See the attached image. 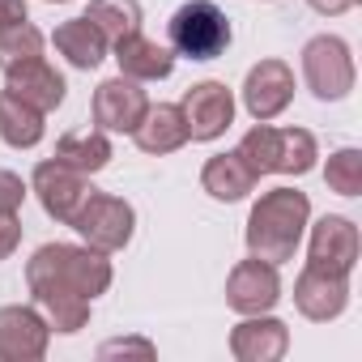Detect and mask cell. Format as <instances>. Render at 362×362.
<instances>
[{
  "mask_svg": "<svg viewBox=\"0 0 362 362\" xmlns=\"http://www.w3.org/2000/svg\"><path fill=\"white\" fill-rule=\"evenodd\" d=\"M86 18L98 26V35L111 47L119 39H128V35L141 30V5H136V0H90V13Z\"/></svg>",
  "mask_w": 362,
  "mask_h": 362,
  "instance_id": "cell-24",
  "label": "cell"
},
{
  "mask_svg": "<svg viewBox=\"0 0 362 362\" xmlns=\"http://www.w3.org/2000/svg\"><path fill=\"white\" fill-rule=\"evenodd\" d=\"M290 98H294V73H290V64H281V60H260V64L247 73V81H243V107H247L252 119H260V124L277 119V115L290 107Z\"/></svg>",
  "mask_w": 362,
  "mask_h": 362,
  "instance_id": "cell-12",
  "label": "cell"
},
{
  "mask_svg": "<svg viewBox=\"0 0 362 362\" xmlns=\"http://www.w3.org/2000/svg\"><path fill=\"white\" fill-rule=\"evenodd\" d=\"M307 5L315 9V13H324V18H341V13H349L358 0H307Z\"/></svg>",
  "mask_w": 362,
  "mask_h": 362,
  "instance_id": "cell-31",
  "label": "cell"
},
{
  "mask_svg": "<svg viewBox=\"0 0 362 362\" xmlns=\"http://www.w3.org/2000/svg\"><path fill=\"white\" fill-rule=\"evenodd\" d=\"M303 77L311 86V94L320 103H337L354 90V56L345 47V39L337 35H320L303 47Z\"/></svg>",
  "mask_w": 362,
  "mask_h": 362,
  "instance_id": "cell-6",
  "label": "cell"
},
{
  "mask_svg": "<svg viewBox=\"0 0 362 362\" xmlns=\"http://www.w3.org/2000/svg\"><path fill=\"white\" fill-rule=\"evenodd\" d=\"M69 226L86 239V247H94V252L111 256V252H124V247H128L132 226H136V214H132V205H128V201L107 197V192H98V188H94Z\"/></svg>",
  "mask_w": 362,
  "mask_h": 362,
  "instance_id": "cell-5",
  "label": "cell"
},
{
  "mask_svg": "<svg viewBox=\"0 0 362 362\" xmlns=\"http://www.w3.org/2000/svg\"><path fill=\"white\" fill-rule=\"evenodd\" d=\"M43 56V35L30 22H13V26H0V69H18L26 60Z\"/></svg>",
  "mask_w": 362,
  "mask_h": 362,
  "instance_id": "cell-25",
  "label": "cell"
},
{
  "mask_svg": "<svg viewBox=\"0 0 362 362\" xmlns=\"http://www.w3.org/2000/svg\"><path fill=\"white\" fill-rule=\"evenodd\" d=\"M149 111V94L132 77H111L94 90V124L103 132H132Z\"/></svg>",
  "mask_w": 362,
  "mask_h": 362,
  "instance_id": "cell-11",
  "label": "cell"
},
{
  "mask_svg": "<svg viewBox=\"0 0 362 362\" xmlns=\"http://www.w3.org/2000/svg\"><path fill=\"white\" fill-rule=\"evenodd\" d=\"M136 145L145 153H175L179 145L188 141V124H184V111H179L175 103H158L145 111V119L132 128Z\"/></svg>",
  "mask_w": 362,
  "mask_h": 362,
  "instance_id": "cell-19",
  "label": "cell"
},
{
  "mask_svg": "<svg viewBox=\"0 0 362 362\" xmlns=\"http://www.w3.org/2000/svg\"><path fill=\"white\" fill-rule=\"evenodd\" d=\"M35 192H39L43 214L69 226L94 188H90V179H86L81 170H73V166H64V162H39V166H35Z\"/></svg>",
  "mask_w": 362,
  "mask_h": 362,
  "instance_id": "cell-7",
  "label": "cell"
},
{
  "mask_svg": "<svg viewBox=\"0 0 362 362\" xmlns=\"http://www.w3.org/2000/svg\"><path fill=\"white\" fill-rule=\"evenodd\" d=\"M281 298V277H277V264L269 260H243L230 269L226 277V303L239 311V315H260V311H273Z\"/></svg>",
  "mask_w": 362,
  "mask_h": 362,
  "instance_id": "cell-10",
  "label": "cell"
},
{
  "mask_svg": "<svg viewBox=\"0 0 362 362\" xmlns=\"http://www.w3.org/2000/svg\"><path fill=\"white\" fill-rule=\"evenodd\" d=\"M349 303V277L345 273H324V269H303V277L294 281V307L315 320V324H328L345 311Z\"/></svg>",
  "mask_w": 362,
  "mask_h": 362,
  "instance_id": "cell-14",
  "label": "cell"
},
{
  "mask_svg": "<svg viewBox=\"0 0 362 362\" xmlns=\"http://www.w3.org/2000/svg\"><path fill=\"white\" fill-rule=\"evenodd\" d=\"M324 184L337 197H358L362 192V153L358 149H337L324 166Z\"/></svg>",
  "mask_w": 362,
  "mask_h": 362,
  "instance_id": "cell-26",
  "label": "cell"
},
{
  "mask_svg": "<svg viewBox=\"0 0 362 362\" xmlns=\"http://www.w3.org/2000/svg\"><path fill=\"white\" fill-rule=\"evenodd\" d=\"M30 281V294H35V307L43 311V320L56 328V332H81L86 320H90V298H81L77 290H69L64 281L56 277H26Z\"/></svg>",
  "mask_w": 362,
  "mask_h": 362,
  "instance_id": "cell-15",
  "label": "cell"
},
{
  "mask_svg": "<svg viewBox=\"0 0 362 362\" xmlns=\"http://www.w3.org/2000/svg\"><path fill=\"white\" fill-rule=\"evenodd\" d=\"M307 218H311V201L303 192H294V188L264 192L247 214V252L256 260H269V264L294 260L298 239L307 230Z\"/></svg>",
  "mask_w": 362,
  "mask_h": 362,
  "instance_id": "cell-1",
  "label": "cell"
},
{
  "mask_svg": "<svg viewBox=\"0 0 362 362\" xmlns=\"http://www.w3.org/2000/svg\"><path fill=\"white\" fill-rule=\"evenodd\" d=\"M0 141L13 149H35L43 141V111H35L9 90H0Z\"/></svg>",
  "mask_w": 362,
  "mask_h": 362,
  "instance_id": "cell-22",
  "label": "cell"
},
{
  "mask_svg": "<svg viewBox=\"0 0 362 362\" xmlns=\"http://www.w3.org/2000/svg\"><path fill=\"white\" fill-rule=\"evenodd\" d=\"M115 60H119V73L132 77V81H162L175 69V52L153 43V39H145L141 30L115 43Z\"/></svg>",
  "mask_w": 362,
  "mask_h": 362,
  "instance_id": "cell-18",
  "label": "cell"
},
{
  "mask_svg": "<svg viewBox=\"0 0 362 362\" xmlns=\"http://www.w3.org/2000/svg\"><path fill=\"white\" fill-rule=\"evenodd\" d=\"M47 341L52 324L39 307H0V362H39Z\"/></svg>",
  "mask_w": 362,
  "mask_h": 362,
  "instance_id": "cell-8",
  "label": "cell"
},
{
  "mask_svg": "<svg viewBox=\"0 0 362 362\" xmlns=\"http://www.w3.org/2000/svg\"><path fill=\"white\" fill-rule=\"evenodd\" d=\"M56 162H64V166H73V170H81V175H94V170H103L107 162H111V141H107V132L98 128V132H69V136H60L56 141Z\"/></svg>",
  "mask_w": 362,
  "mask_h": 362,
  "instance_id": "cell-23",
  "label": "cell"
},
{
  "mask_svg": "<svg viewBox=\"0 0 362 362\" xmlns=\"http://www.w3.org/2000/svg\"><path fill=\"white\" fill-rule=\"evenodd\" d=\"M311 269H324V273H345L358 264V226L349 218H320L311 226Z\"/></svg>",
  "mask_w": 362,
  "mask_h": 362,
  "instance_id": "cell-13",
  "label": "cell"
},
{
  "mask_svg": "<svg viewBox=\"0 0 362 362\" xmlns=\"http://www.w3.org/2000/svg\"><path fill=\"white\" fill-rule=\"evenodd\" d=\"M111 354H141V358H153V345L149 341H107L98 349V358H111Z\"/></svg>",
  "mask_w": 362,
  "mask_h": 362,
  "instance_id": "cell-29",
  "label": "cell"
},
{
  "mask_svg": "<svg viewBox=\"0 0 362 362\" xmlns=\"http://www.w3.org/2000/svg\"><path fill=\"white\" fill-rule=\"evenodd\" d=\"M18 243H22V222H18V214H13V218H0V260H5Z\"/></svg>",
  "mask_w": 362,
  "mask_h": 362,
  "instance_id": "cell-28",
  "label": "cell"
},
{
  "mask_svg": "<svg viewBox=\"0 0 362 362\" xmlns=\"http://www.w3.org/2000/svg\"><path fill=\"white\" fill-rule=\"evenodd\" d=\"M52 43H56V52H60L73 69H98L103 56H107V47H111V43L98 35V26H94L90 18H69V22H60L56 35H52Z\"/></svg>",
  "mask_w": 362,
  "mask_h": 362,
  "instance_id": "cell-20",
  "label": "cell"
},
{
  "mask_svg": "<svg viewBox=\"0 0 362 362\" xmlns=\"http://www.w3.org/2000/svg\"><path fill=\"white\" fill-rule=\"evenodd\" d=\"M239 158L252 166V175H307L315 166V136L307 128H269L256 124L239 141Z\"/></svg>",
  "mask_w": 362,
  "mask_h": 362,
  "instance_id": "cell-2",
  "label": "cell"
},
{
  "mask_svg": "<svg viewBox=\"0 0 362 362\" xmlns=\"http://www.w3.org/2000/svg\"><path fill=\"white\" fill-rule=\"evenodd\" d=\"M13 22H30L26 0H0V26H13Z\"/></svg>",
  "mask_w": 362,
  "mask_h": 362,
  "instance_id": "cell-30",
  "label": "cell"
},
{
  "mask_svg": "<svg viewBox=\"0 0 362 362\" xmlns=\"http://www.w3.org/2000/svg\"><path fill=\"white\" fill-rule=\"evenodd\" d=\"M47 5H69V0H47Z\"/></svg>",
  "mask_w": 362,
  "mask_h": 362,
  "instance_id": "cell-32",
  "label": "cell"
},
{
  "mask_svg": "<svg viewBox=\"0 0 362 362\" xmlns=\"http://www.w3.org/2000/svg\"><path fill=\"white\" fill-rule=\"evenodd\" d=\"M201 184H205V192H209L214 201H243V197L256 188V175H252V166H247V162L239 158V149H235V153H214V158L205 162Z\"/></svg>",
  "mask_w": 362,
  "mask_h": 362,
  "instance_id": "cell-21",
  "label": "cell"
},
{
  "mask_svg": "<svg viewBox=\"0 0 362 362\" xmlns=\"http://www.w3.org/2000/svg\"><path fill=\"white\" fill-rule=\"evenodd\" d=\"M179 111H184V124H188V141H214L235 124V98L222 81L192 86L179 103Z\"/></svg>",
  "mask_w": 362,
  "mask_h": 362,
  "instance_id": "cell-9",
  "label": "cell"
},
{
  "mask_svg": "<svg viewBox=\"0 0 362 362\" xmlns=\"http://www.w3.org/2000/svg\"><path fill=\"white\" fill-rule=\"evenodd\" d=\"M5 77H9V86H5V90H9V94H18L22 103H30L35 111H43V115H47V111H56V107L64 103V90H69V86H64V77H60L43 56H39V60H26V64H18V69H9Z\"/></svg>",
  "mask_w": 362,
  "mask_h": 362,
  "instance_id": "cell-17",
  "label": "cell"
},
{
  "mask_svg": "<svg viewBox=\"0 0 362 362\" xmlns=\"http://www.w3.org/2000/svg\"><path fill=\"white\" fill-rule=\"evenodd\" d=\"M26 201V184L13 170H0V218H13Z\"/></svg>",
  "mask_w": 362,
  "mask_h": 362,
  "instance_id": "cell-27",
  "label": "cell"
},
{
  "mask_svg": "<svg viewBox=\"0 0 362 362\" xmlns=\"http://www.w3.org/2000/svg\"><path fill=\"white\" fill-rule=\"evenodd\" d=\"M290 349V332L281 320L273 315H247L235 332H230V354L239 362H277L281 354Z\"/></svg>",
  "mask_w": 362,
  "mask_h": 362,
  "instance_id": "cell-16",
  "label": "cell"
},
{
  "mask_svg": "<svg viewBox=\"0 0 362 362\" xmlns=\"http://www.w3.org/2000/svg\"><path fill=\"white\" fill-rule=\"evenodd\" d=\"M166 35H170V52L188 56V60H218L230 47V22L214 0H188V5H179Z\"/></svg>",
  "mask_w": 362,
  "mask_h": 362,
  "instance_id": "cell-4",
  "label": "cell"
},
{
  "mask_svg": "<svg viewBox=\"0 0 362 362\" xmlns=\"http://www.w3.org/2000/svg\"><path fill=\"white\" fill-rule=\"evenodd\" d=\"M26 277H56L81 298H98L111 286V260L94 247H73V243H47L30 256Z\"/></svg>",
  "mask_w": 362,
  "mask_h": 362,
  "instance_id": "cell-3",
  "label": "cell"
}]
</instances>
